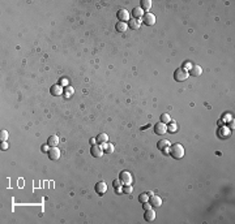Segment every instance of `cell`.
<instances>
[{"instance_id": "6da1fadb", "label": "cell", "mask_w": 235, "mask_h": 224, "mask_svg": "<svg viewBox=\"0 0 235 224\" xmlns=\"http://www.w3.org/2000/svg\"><path fill=\"white\" fill-rule=\"evenodd\" d=\"M169 152L174 159H182L184 156V147L180 143H172L169 149Z\"/></svg>"}, {"instance_id": "7a4b0ae2", "label": "cell", "mask_w": 235, "mask_h": 224, "mask_svg": "<svg viewBox=\"0 0 235 224\" xmlns=\"http://www.w3.org/2000/svg\"><path fill=\"white\" fill-rule=\"evenodd\" d=\"M189 76V73L187 69L184 68H178L175 72H174V80H175L176 82H183V81H186L187 78H188Z\"/></svg>"}, {"instance_id": "3957f363", "label": "cell", "mask_w": 235, "mask_h": 224, "mask_svg": "<svg viewBox=\"0 0 235 224\" xmlns=\"http://www.w3.org/2000/svg\"><path fill=\"white\" fill-rule=\"evenodd\" d=\"M119 179H120V181L124 184V185H131L132 184V175H131L128 171H123V172H120L119 175Z\"/></svg>"}, {"instance_id": "277c9868", "label": "cell", "mask_w": 235, "mask_h": 224, "mask_svg": "<svg viewBox=\"0 0 235 224\" xmlns=\"http://www.w3.org/2000/svg\"><path fill=\"white\" fill-rule=\"evenodd\" d=\"M142 22L145 24L146 26H152V25H154L155 24V16L153 15V13H144V16H142Z\"/></svg>"}, {"instance_id": "5b68a950", "label": "cell", "mask_w": 235, "mask_h": 224, "mask_svg": "<svg viewBox=\"0 0 235 224\" xmlns=\"http://www.w3.org/2000/svg\"><path fill=\"white\" fill-rule=\"evenodd\" d=\"M116 16H118V18H119V21H121V22H127V21H129V12L127 9H124V8H121V9L118 11Z\"/></svg>"}, {"instance_id": "8992f818", "label": "cell", "mask_w": 235, "mask_h": 224, "mask_svg": "<svg viewBox=\"0 0 235 224\" xmlns=\"http://www.w3.org/2000/svg\"><path fill=\"white\" fill-rule=\"evenodd\" d=\"M154 133L155 134H166L167 133V125L163 122H157L154 125Z\"/></svg>"}, {"instance_id": "52a82bcc", "label": "cell", "mask_w": 235, "mask_h": 224, "mask_svg": "<svg viewBox=\"0 0 235 224\" xmlns=\"http://www.w3.org/2000/svg\"><path fill=\"white\" fill-rule=\"evenodd\" d=\"M95 192H97L98 196H103L104 193L107 192V184L103 182V181L97 182V185H95Z\"/></svg>"}, {"instance_id": "ba28073f", "label": "cell", "mask_w": 235, "mask_h": 224, "mask_svg": "<svg viewBox=\"0 0 235 224\" xmlns=\"http://www.w3.org/2000/svg\"><path fill=\"white\" fill-rule=\"evenodd\" d=\"M47 154H49V158L51 160H58L60 158V150L58 147H51L50 150L47 151Z\"/></svg>"}, {"instance_id": "9c48e42d", "label": "cell", "mask_w": 235, "mask_h": 224, "mask_svg": "<svg viewBox=\"0 0 235 224\" xmlns=\"http://www.w3.org/2000/svg\"><path fill=\"white\" fill-rule=\"evenodd\" d=\"M149 203L152 205V207H159L161 205H162V199H161L159 196H152L149 197Z\"/></svg>"}, {"instance_id": "30bf717a", "label": "cell", "mask_w": 235, "mask_h": 224, "mask_svg": "<svg viewBox=\"0 0 235 224\" xmlns=\"http://www.w3.org/2000/svg\"><path fill=\"white\" fill-rule=\"evenodd\" d=\"M90 154L93 155L94 158H99V156H102L103 155V150H102V147L101 146H97V145H93L90 149Z\"/></svg>"}, {"instance_id": "8fae6325", "label": "cell", "mask_w": 235, "mask_h": 224, "mask_svg": "<svg viewBox=\"0 0 235 224\" xmlns=\"http://www.w3.org/2000/svg\"><path fill=\"white\" fill-rule=\"evenodd\" d=\"M188 73L191 74V76H193V77H199V76H201L203 69H201V67H200V65H192Z\"/></svg>"}, {"instance_id": "7c38bea8", "label": "cell", "mask_w": 235, "mask_h": 224, "mask_svg": "<svg viewBox=\"0 0 235 224\" xmlns=\"http://www.w3.org/2000/svg\"><path fill=\"white\" fill-rule=\"evenodd\" d=\"M170 146H171V145H170V141H167V139H162V141H159L158 145H157V147L165 152H169Z\"/></svg>"}, {"instance_id": "4fadbf2b", "label": "cell", "mask_w": 235, "mask_h": 224, "mask_svg": "<svg viewBox=\"0 0 235 224\" xmlns=\"http://www.w3.org/2000/svg\"><path fill=\"white\" fill-rule=\"evenodd\" d=\"M140 26H141V21L140 20H137V18H129V21H128V28L129 29L137 30V29H140Z\"/></svg>"}, {"instance_id": "5bb4252c", "label": "cell", "mask_w": 235, "mask_h": 224, "mask_svg": "<svg viewBox=\"0 0 235 224\" xmlns=\"http://www.w3.org/2000/svg\"><path fill=\"white\" fill-rule=\"evenodd\" d=\"M144 219L146 222H153L155 219V211L153 209H149V210H145V215H144Z\"/></svg>"}, {"instance_id": "9a60e30c", "label": "cell", "mask_w": 235, "mask_h": 224, "mask_svg": "<svg viewBox=\"0 0 235 224\" xmlns=\"http://www.w3.org/2000/svg\"><path fill=\"white\" fill-rule=\"evenodd\" d=\"M58 143H59V137L58 135H50L49 139H47V145H49L50 147H56L58 146Z\"/></svg>"}, {"instance_id": "2e32d148", "label": "cell", "mask_w": 235, "mask_h": 224, "mask_svg": "<svg viewBox=\"0 0 235 224\" xmlns=\"http://www.w3.org/2000/svg\"><path fill=\"white\" fill-rule=\"evenodd\" d=\"M50 91H51V95H54V96H59V95L63 94V89H62V86H59V85L51 86Z\"/></svg>"}, {"instance_id": "e0dca14e", "label": "cell", "mask_w": 235, "mask_h": 224, "mask_svg": "<svg viewBox=\"0 0 235 224\" xmlns=\"http://www.w3.org/2000/svg\"><path fill=\"white\" fill-rule=\"evenodd\" d=\"M132 15H133V18L140 20V18H142V16H144V11L141 9L140 7H136V8H133Z\"/></svg>"}, {"instance_id": "ac0fdd59", "label": "cell", "mask_w": 235, "mask_h": 224, "mask_svg": "<svg viewBox=\"0 0 235 224\" xmlns=\"http://www.w3.org/2000/svg\"><path fill=\"white\" fill-rule=\"evenodd\" d=\"M115 29L120 33H124L125 30L128 29V24L127 22H121V21H118V24L115 25Z\"/></svg>"}, {"instance_id": "d6986e66", "label": "cell", "mask_w": 235, "mask_h": 224, "mask_svg": "<svg viewBox=\"0 0 235 224\" xmlns=\"http://www.w3.org/2000/svg\"><path fill=\"white\" fill-rule=\"evenodd\" d=\"M140 8L142 11H149L152 8V2H150V0H141Z\"/></svg>"}, {"instance_id": "ffe728a7", "label": "cell", "mask_w": 235, "mask_h": 224, "mask_svg": "<svg viewBox=\"0 0 235 224\" xmlns=\"http://www.w3.org/2000/svg\"><path fill=\"white\" fill-rule=\"evenodd\" d=\"M102 149L106 151V154H112V152H114V145H112V143H108V142L102 143Z\"/></svg>"}, {"instance_id": "44dd1931", "label": "cell", "mask_w": 235, "mask_h": 224, "mask_svg": "<svg viewBox=\"0 0 235 224\" xmlns=\"http://www.w3.org/2000/svg\"><path fill=\"white\" fill-rule=\"evenodd\" d=\"M108 141V137L106 133H101L97 135V143H106Z\"/></svg>"}, {"instance_id": "7402d4cb", "label": "cell", "mask_w": 235, "mask_h": 224, "mask_svg": "<svg viewBox=\"0 0 235 224\" xmlns=\"http://www.w3.org/2000/svg\"><path fill=\"white\" fill-rule=\"evenodd\" d=\"M171 121V117H170L169 113H162L161 115V122H163V124H167V122Z\"/></svg>"}, {"instance_id": "603a6c76", "label": "cell", "mask_w": 235, "mask_h": 224, "mask_svg": "<svg viewBox=\"0 0 235 224\" xmlns=\"http://www.w3.org/2000/svg\"><path fill=\"white\" fill-rule=\"evenodd\" d=\"M138 201L141 202V203H145V202H149V196L146 194V193H142V194L138 196Z\"/></svg>"}, {"instance_id": "cb8c5ba5", "label": "cell", "mask_w": 235, "mask_h": 224, "mask_svg": "<svg viewBox=\"0 0 235 224\" xmlns=\"http://www.w3.org/2000/svg\"><path fill=\"white\" fill-rule=\"evenodd\" d=\"M7 138H8V132L7 130H2V132H0V139H2V142L7 141Z\"/></svg>"}, {"instance_id": "d4e9b609", "label": "cell", "mask_w": 235, "mask_h": 224, "mask_svg": "<svg viewBox=\"0 0 235 224\" xmlns=\"http://www.w3.org/2000/svg\"><path fill=\"white\" fill-rule=\"evenodd\" d=\"M133 192V188L131 186V185H124L123 188V193H125V194H131V193Z\"/></svg>"}, {"instance_id": "484cf974", "label": "cell", "mask_w": 235, "mask_h": 224, "mask_svg": "<svg viewBox=\"0 0 235 224\" xmlns=\"http://www.w3.org/2000/svg\"><path fill=\"white\" fill-rule=\"evenodd\" d=\"M121 184H123V182L120 181V179H116V180H114V181H112V185H114V188H121V186H123Z\"/></svg>"}, {"instance_id": "4316f807", "label": "cell", "mask_w": 235, "mask_h": 224, "mask_svg": "<svg viewBox=\"0 0 235 224\" xmlns=\"http://www.w3.org/2000/svg\"><path fill=\"white\" fill-rule=\"evenodd\" d=\"M142 207H144V210H149V209H152V205L149 202H145V203H142Z\"/></svg>"}, {"instance_id": "83f0119b", "label": "cell", "mask_w": 235, "mask_h": 224, "mask_svg": "<svg viewBox=\"0 0 235 224\" xmlns=\"http://www.w3.org/2000/svg\"><path fill=\"white\" fill-rule=\"evenodd\" d=\"M8 149V145H7V142L4 141V142H2V150H7Z\"/></svg>"}, {"instance_id": "f1b7e54d", "label": "cell", "mask_w": 235, "mask_h": 224, "mask_svg": "<svg viewBox=\"0 0 235 224\" xmlns=\"http://www.w3.org/2000/svg\"><path fill=\"white\" fill-rule=\"evenodd\" d=\"M176 130V125H175V122H172V125L170 126V132H175Z\"/></svg>"}, {"instance_id": "f546056e", "label": "cell", "mask_w": 235, "mask_h": 224, "mask_svg": "<svg viewBox=\"0 0 235 224\" xmlns=\"http://www.w3.org/2000/svg\"><path fill=\"white\" fill-rule=\"evenodd\" d=\"M60 83H62V85H67L68 80H67V78H62V80H60Z\"/></svg>"}, {"instance_id": "4dcf8cb0", "label": "cell", "mask_w": 235, "mask_h": 224, "mask_svg": "<svg viewBox=\"0 0 235 224\" xmlns=\"http://www.w3.org/2000/svg\"><path fill=\"white\" fill-rule=\"evenodd\" d=\"M47 146H49V145H47ZM47 146H42V150L43 151H47Z\"/></svg>"}, {"instance_id": "1f68e13d", "label": "cell", "mask_w": 235, "mask_h": 224, "mask_svg": "<svg viewBox=\"0 0 235 224\" xmlns=\"http://www.w3.org/2000/svg\"><path fill=\"white\" fill-rule=\"evenodd\" d=\"M146 194H148V196H149V197H152V196H153V192H148V193H146Z\"/></svg>"}]
</instances>
